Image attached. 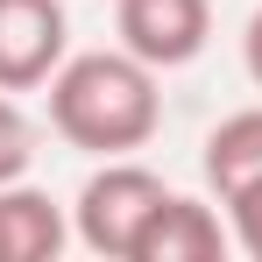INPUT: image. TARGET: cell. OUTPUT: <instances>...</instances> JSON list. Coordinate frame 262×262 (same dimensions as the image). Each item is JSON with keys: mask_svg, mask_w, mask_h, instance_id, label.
Segmentation results:
<instances>
[{"mask_svg": "<svg viewBox=\"0 0 262 262\" xmlns=\"http://www.w3.org/2000/svg\"><path fill=\"white\" fill-rule=\"evenodd\" d=\"M114 29L142 64L177 71L213 43V0H114Z\"/></svg>", "mask_w": 262, "mask_h": 262, "instance_id": "4", "label": "cell"}, {"mask_svg": "<svg viewBox=\"0 0 262 262\" xmlns=\"http://www.w3.org/2000/svg\"><path fill=\"white\" fill-rule=\"evenodd\" d=\"M227 227H234V248L248 262H262V184H248V191L227 199Z\"/></svg>", "mask_w": 262, "mask_h": 262, "instance_id": "9", "label": "cell"}, {"mask_svg": "<svg viewBox=\"0 0 262 262\" xmlns=\"http://www.w3.org/2000/svg\"><path fill=\"white\" fill-rule=\"evenodd\" d=\"M206 191H213L220 206L234 199V191H248L262 184V106H241V114H227L213 135H206Z\"/></svg>", "mask_w": 262, "mask_h": 262, "instance_id": "7", "label": "cell"}, {"mask_svg": "<svg viewBox=\"0 0 262 262\" xmlns=\"http://www.w3.org/2000/svg\"><path fill=\"white\" fill-rule=\"evenodd\" d=\"M227 248H234V227H227L206 199L170 191V199L149 213V227H142V241H135L128 262H220Z\"/></svg>", "mask_w": 262, "mask_h": 262, "instance_id": "5", "label": "cell"}, {"mask_svg": "<svg viewBox=\"0 0 262 262\" xmlns=\"http://www.w3.org/2000/svg\"><path fill=\"white\" fill-rule=\"evenodd\" d=\"M64 241H71V220L50 191L21 184V177L0 184V262H50Z\"/></svg>", "mask_w": 262, "mask_h": 262, "instance_id": "6", "label": "cell"}, {"mask_svg": "<svg viewBox=\"0 0 262 262\" xmlns=\"http://www.w3.org/2000/svg\"><path fill=\"white\" fill-rule=\"evenodd\" d=\"M71 57L64 0H0V92H36Z\"/></svg>", "mask_w": 262, "mask_h": 262, "instance_id": "3", "label": "cell"}, {"mask_svg": "<svg viewBox=\"0 0 262 262\" xmlns=\"http://www.w3.org/2000/svg\"><path fill=\"white\" fill-rule=\"evenodd\" d=\"M241 64H248V85L262 92V7L248 14V29H241Z\"/></svg>", "mask_w": 262, "mask_h": 262, "instance_id": "10", "label": "cell"}, {"mask_svg": "<svg viewBox=\"0 0 262 262\" xmlns=\"http://www.w3.org/2000/svg\"><path fill=\"white\" fill-rule=\"evenodd\" d=\"M170 199V184L149 170V163H135V156H99V170L78 184V199H71V234H78V248L106 262H128L135 241H142V227L149 213Z\"/></svg>", "mask_w": 262, "mask_h": 262, "instance_id": "2", "label": "cell"}, {"mask_svg": "<svg viewBox=\"0 0 262 262\" xmlns=\"http://www.w3.org/2000/svg\"><path fill=\"white\" fill-rule=\"evenodd\" d=\"M50 128L85 156H135L163 128L156 64L135 50H78L50 78Z\"/></svg>", "mask_w": 262, "mask_h": 262, "instance_id": "1", "label": "cell"}, {"mask_svg": "<svg viewBox=\"0 0 262 262\" xmlns=\"http://www.w3.org/2000/svg\"><path fill=\"white\" fill-rule=\"evenodd\" d=\"M29 163H36V128H29V114L14 106V92H0V184L29 177Z\"/></svg>", "mask_w": 262, "mask_h": 262, "instance_id": "8", "label": "cell"}]
</instances>
